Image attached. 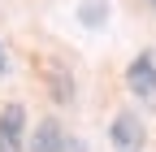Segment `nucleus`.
<instances>
[{"label":"nucleus","mask_w":156,"mask_h":152,"mask_svg":"<svg viewBox=\"0 0 156 152\" xmlns=\"http://www.w3.org/2000/svg\"><path fill=\"white\" fill-rule=\"evenodd\" d=\"M108 143H113V152H143V148H147V126H143V118H139L134 109L113 113V122H108Z\"/></svg>","instance_id":"f257e3e1"},{"label":"nucleus","mask_w":156,"mask_h":152,"mask_svg":"<svg viewBox=\"0 0 156 152\" xmlns=\"http://www.w3.org/2000/svg\"><path fill=\"white\" fill-rule=\"evenodd\" d=\"M26 152H83V143H78L56 118H44L26 135Z\"/></svg>","instance_id":"f03ea898"},{"label":"nucleus","mask_w":156,"mask_h":152,"mask_svg":"<svg viewBox=\"0 0 156 152\" xmlns=\"http://www.w3.org/2000/svg\"><path fill=\"white\" fill-rule=\"evenodd\" d=\"M126 87H130L134 100L156 104V56H152V52H139V56L126 65Z\"/></svg>","instance_id":"7ed1b4c3"},{"label":"nucleus","mask_w":156,"mask_h":152,"mask_svg":"<svg viewBox=\"0 0 156 152\" xmlns=\"http://www.w3.org/2000/svg\"><path fill=\"white\" fill-rule=\"evenodd\" d=\"M0 152H26V104L17 100L0 109Z\"/></svg>","instance_id":"20e7f679"},{"label":"nucleus","mask_w":156,"mask_h":152,"mask_svg":"<svg viewBox=\"0 0 156 152\" xmlns=\"http://www.w3.org/2000/svg\"><path fill=\"white\" fill-rule=\"evenodd\" d=\"M44 74H48V91H52V100H56V104H74V74H69L61 61L44 65Z\"/></svg>","instance_id":"39448f33"},{"label":"nucleus","mask_w":156,"mask_h":152,"mask_svg":"<svg viewBox=\"0 0 156 152\" xmlns=\"http://www.w3.org/2000/svg\"><path fill=\"white\" fill-rule=\"evenodd\" d=\"M104 17H108V5H104V0H87V5H78V22L91 26V31H100Z\"/></svg>","instance_id":"423d86ee"},{"label":"nucleus","mask_w":156,"mask_h":152,"mask_svg":"<svg viewBox=\"0 0 156 152\" xmlns=\"http://www.w3.org/2000/svg\"><path fill=\"white\" fill-rule=\"evenodd\" d=\"M0 74H9V52H5V44H0Z\"/></svg>","instance_id":"0eeeda50"},{"label":"nucleus","mask_w":156,"mask_h":152,"mask_svg":"<svg viewBox=\"0 0 156 152\" xmlns=\"http://www.w3.org/2000/svg\"><path fill=\"white\" fill-rule=\"evenodd\" d=\"M143 5H147V9H152V13H156V0H143Z\"/></svg>","instance_id":"6e6552de"}]
</instances>
